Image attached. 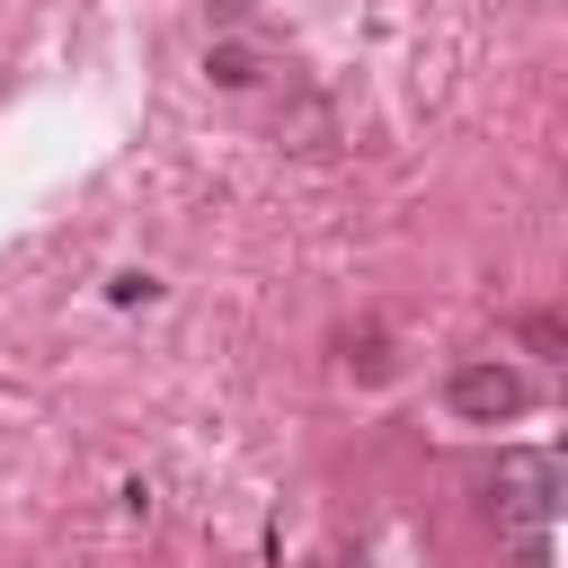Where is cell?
<instances>
[{"label": "cell", "instance_id": "obj_5", "mask_svg": "<svg viewBox=\"0 0 568 568\" xmlns=\"http://www.w3.org/2000/svg\"><path fill=\"white\" fill-rule=\"evenodd\" d=\"M248 9H257V0H204V18H213V27H240Z\"/></svg>", "mask_w": 568, "mask_h": 568}, {"label": "cell", "instance_id": "obj_3", "mask_svg": "<svg viewBox=\"0 0 568 568\" xmlns=\"http://www.w3.org/2000/svg\"><path fill=\"white\" fill-rule=\"evenodd\" d=\"M204 71H213L222 89H248V80H257V53H248V44H213V53H204Z\"/></svg>", "mask_w": 568, "mask_h": 568}, {"label": "cell", "instance_id": "obj_4", "mask_svg": "<svg viewBox=\"0 0 568 568\" xmlns=\"http://www.w3.org/2000/svg\"><path fill=\"white\" fill-rule=\"evenodd\" d=\"M515 568H550V541H541V532H524V541H515Z\"/></svg>", "mask_w": 568, "mask_h": 568}, {"label": "cell", "instance_id": "obj_1", "mask_svg": "<svg viewBox=\"0 0 568 568\" xmlns=\"http://www.w3.org/2000/svg\"><path fill=\"white\" fill-rule=\"evenodd\" d=\"M453 417H470V426H506V417H524V373H506V364H462L453 373Z\"/></svg>", "mask_w": 568, "mask_h": 568}, {"label": "cell", "instance_id": "obj_2", "mask_svg": "<svg viewBox=\"0 0 568 568\" xmlns=\"http://www.w3.org/2000/svg\"><path fill=\"white\" fill-rule=\"evenodd\" d=\"M497 506H506V524H515V532H541V524H550V506H559V462H550V453L506 462V470H497Z\"/></svg>", "mask_w": 568, "mask_h": 568}]
</instances>
